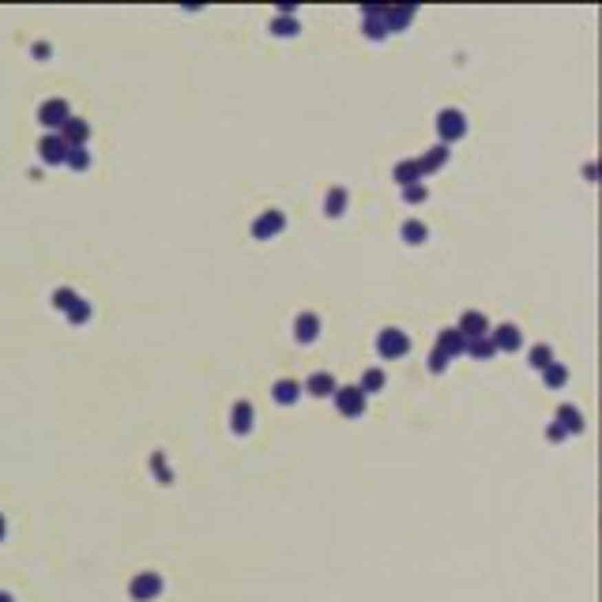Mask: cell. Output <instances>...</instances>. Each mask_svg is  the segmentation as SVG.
Returning <instances> with one entry per match:
<instances>
[{"mask_svg": "<svg viewBox=\"0 0 602 602\" xmlns=\"http://www.w3.org/2000/svg\"><path fill=\"white\" fill-rule=\"evenodd\" d=\"M248 418H252V411H248V407L241 403L237 411H234V429H248Z\"/></svg>", "mask_w": 602, "mask_h": 602, "instance_id": "obj_11", "label": "cell"}, {"mask_svg": "<svg viewBox=\"0 0 602 602\" xmlns=\"http://www.w3.org/2000/svg\"><path fill=\"white\" fill-rule=\"evenodd\" d=\"M407 237H411V241H418V237H425V230L418 226V222H411V226H407Z\"/></svg>", "mask_w": 602, "mask_h": 602, "instance_id": "obj_15", "label": "cell"}, {"mask_svg": "<svg viewBox=\"0 0 602 602\" xmlns=\"http://www.w3.org/2000/svg\"><path fill=\"white\" fill-rule=\"evenodd\" d=\"M309 388L316 391V396H327V388H332V380H327V376H312V384H309Z\"/></svg>", "mask_w": 602, "mask_h": 602, "instance_id": "obj_12", "label": "cell"}, {"mask_svg": "<svg viewBox=\"0 0 602 602\" xmlns=\"http://www.w3.org/2000/svg\"><path fill=\"white\" fill-rule=\"evenodd\" d=\"M463 327H467V335H482V332H486V320H482L478 312H471V316L463 320Z\"/></svg>", "mask_w": 602, "mask_h": 602, "instance_id": "obj_8", "label": "cell"}, {"mask_svg": "<svg viewBox=\"0 0 602 602\" xmlns=\"http://www.w3.org/2000/svg\"><path fill=\"white\" fill-rule=\"evenodd\" d=\"M45 158H50V162H61L64 158V143L61 140H45Z\"/></svg>", "mask_w": 602, "mask_h": 602, "instance_id": "obj_9", "label": "cell"}, {"mask_svg": "<svg viewBox=\"0 0 602 602\" xmlns=\"http://www.w3.org/2000/svg\"><path fill=\"white\" fill-rule=\"evenodd\" d=\"M275 230H283V215H264V219L256 222V237H268V234H275Z\"/></svg>", "mask_w": 602, "mask_h": 602, "instance_id": "obj_5", "label": "cell"}, {"mask_svg": "<svg viewBox=\"0 0 602 602\" xmlns=\"http://www.w3.org/2000/svg\"><path fill=\"white\" fill-rule=\"evenodd\" d=\"M0 535H4V524H0Z\"/></svg>", "mask_w": 602, "mask_h": 602, "instance_id": "obj_17", "label": "cell"}, {"mask_svg": "<svg viewBox=\"0 0 602 602\" xmlns=\"http://www.w3.org/2000/svg\"><path fill=\"white\" fill-rule=\"evenodd\" d=\"M380 354H384V358L407 354V339H403L399 332H384V335H380Z\"/></svg>", "mask_w": 602, "mask_h": 602, "instance_id": "obj_2", "label": "cell"}, {"mask_svg": "<svg viewBox=\"0 0 602 602\" xmlns=\"http://www.w3.org/2000/svg\"><path fill=\"white\" fill-rule=\"evenodd\" d=\"M64 114H68V109H64V102H50V106H45V125H64Z\"/></svg>", "mask_w": 602, "mask_h": 602, "instance_id": "obj_6", "label": "cell"}, {"mask_svg": "<svg viewBox=\"0 0 602 602\" xmlns=\"http://www.w3.org/2000/svg\"><path fill=\"white\" fill-rule=\"evenodd\" d=\"M298 335H301V339H312V335H316V320H312V316H301V320H298Z\"/></svg>", "mask_w": 602, "mask_h": 602, "instance_id": "obj_10", "label": "cell"}, {"mask_svg": "<svg viewBox=\"0 0 602 602\" xmlns=\"http://www.w3.org/2000/svg\"><path fill=\"white\" fill-rule=\"evenodd\" d=\"M158 591H162V580H158L155 572H143V576H136V580H132V595L140 599V602L155 599Z\"/></svg>", "mask_w": 602, "mask_h": 602, "instance_id": "obj_1", "label": "cell"}, {"mask_svg": "<svg viewBox=\"0 0 602 602\" xmlns=\"http://www.w3.org/2000/svg\"><path fill=\"white\" fill-rule=\"evenodd\" d=\"M294 391H298L294 384H279V399H283V403H290V399H294Z\"/></svg>", "mask_w": 602, "mask_h": 602, "instance_id": "obj_14", "label": "cell"}, {"mask_svg": "<svg viewBox=\"0 0 602 602\" xmlns=\"http://www.w3.org/2000/svg\"><path fill=\"white\" fill-rule=\"evenodd\" d=\"M497 343H501L504 350H508V347H519V332H516V327H501V335H497Z\"/></svg>", "mask_w": 602, "mask_h": 602, "instance_id": "obj_7", "label": "cell"}, {"mask_svg": "<svg viewBox=\"0 0 602 602\" xmlns=\"http://www.w3.org/2000/svg\"><path fill=\"white\" fill-rule=\"evenodd\" d=\"M535 365H539V369H546V365H550V350H546V347H539V350H535Z\"/></svg>", "mask_w": 602, "mask_h": 602, "instance_id": "obj_13", "label": "cell"}, {"mask_svg": "<svg viewBox=\"0 0 602 602\" xmlns=\"http://www.w3.org/2000/svg\"><path fill=\"white\" fill-rule=\"evenodd\" d=\"M339 407H343V414H358L361 407H365V396H361L358 388H343L339 391Z\"/></svg>", "mask_w": 602, "mask_h": 602, "instance_id": "obj_3", "label": "cell"}, {"mask_svg": "<svg viewBox=\"0 0 602 602\" xmlns=\"http://www.w3.org/2000/svg\"><path fill=\"white\" fill-rule=\"evenodd\" d=\"M440 132L452 136V140L455 136H463V117L460 114H440Z\"/></svg>", "mask_w": 602, "mask_h": 602, "instance_id": "obj_4", "label": "cell"}, {"mask_svg": "<svg viewBox=\"0 0 602 602\" xmlns=\"http://www.w3.org/2000/svg\"><path fill=\"white\" fill-rule=\"evenodd\" d=\"M0 602H8V595H0Z\"/></svg>", "mask_w": 602, "mask_h": 602, "instance_id": "obj_16", "label": "cell"}]
</instances>
